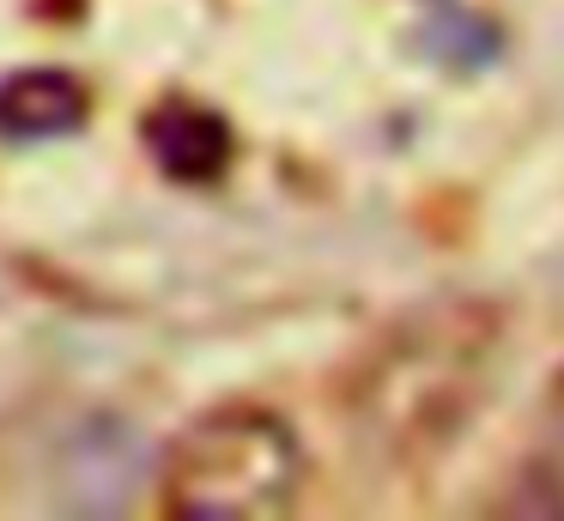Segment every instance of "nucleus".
Segmentation results:
<instances>
[{"label": "nucleus", "mask_w": 564, "mask_h": 521, "mask_svg": "<svg viewBox=\"0 0 564 521\" xmlns=\"http://www.w3.org/2000/svg\"><path fill=\"white\" fill-rule=\"evenodd\" d=\"M304 455L268 412H213L176 436L164 497L183 515H280L297 497Z\"/></svg>", "instance_id": "nucleus-1"}, {"label": "nucleus", "mask_w": 564, "mask_h": 521, "mask_svg": "<svg viewBox=\"0 0 564 521\" xmlns=\"http://www.w3.org/2000/svg\"><path fill=\"white\" fill-rule=\"evenodd\" d=\"M86 121V91L67 73H13L0 79V133L13 140H50Z\"/></svg>", "instance_id": "nucleus-2"}]
</instances>
